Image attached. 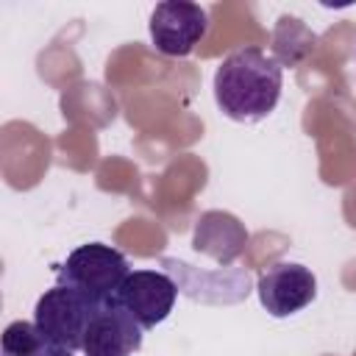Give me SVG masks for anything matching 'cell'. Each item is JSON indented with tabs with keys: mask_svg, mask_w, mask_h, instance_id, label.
<instances>
[{
	"mask_svg": "<svg viewBox=\"0 0 356 356\" xmlns=\"http://www.w3.org/2000/svg\"><path fill=\"white\" fill-rule=\"evenodd\" d=\"M214 103L234 122L264 120L281 97L284 70L261 47H239L214 70Z\"/></svg>",
	"mask_w": 356,
	"mask_h": 356,
	"instance_id": "cell-1",
	"label": "cell"
},
{
	"mask_svg": "<svg viewBox=\"0 0 356 356\" xmlns=\"http://www.w3.org/2000/svg\"><path fill=\"white\" fill-rule=\"evenodd\" d=\"M128 273V259L117 248L103 242H86L78 245L58 267V284L81 292L83 298L100 306L117 298Z\"/></svg>",
	"mask_w": 356,
	"mask_h": 356,
	"instance_id": "cell-2",
	"label": "cell"
},
{
	"mask_svg": "<svg viewBox=\"0 0 356 356\" xmlns=\"http://www.w3.org/2000/svg\"><path fill=\"white\" fill-rule=\"evenodd\" d=\"M95 309L97 303L83 298L81 292L64 284H56L36 300L33 323L50 348L75 353V350H83V339L95 317Z\"/></svg>",
	"mask_w": 356,
	"mask_h": 356,
	"instance_id": "cell-3",
	"label": "cell"
},
{
	"mask_svg": "<svg viewBox=\"0 0 356 356\" xmlns=\"http://www.w3.org/2000/svg\"><path fill=\"white\" fill-rule=\"evenodd\" d=\"M150 42L161 56H189L209 31V14L189 0H164L150 14Z\"/></svg>",
	"mask_w": 356,
	"mask_h": 356,
	"instance_id": "cell-4",
	"label": "cell"
},
{
	"mask_svg": "<svg viewBox=\"0 0 356 356\" xmlns=\"http://www.w3.org/2000/svg\"><path fill=\"white\" fill-rule=\"evenodd\" d=\"M117 300L147 331L170 317L178 300V284L161 270H131L122 281Z\"/></svg>",
	"mask_w": 356,
	"mask_h": 356,
	"instance_id": "cell-5",
	"label": "cell"
},
{
	"mask_svg": "<svg viewBox=\"0 0 356 356\" xmlns=\"http://www.w3.org/2000/svg\"><path fill=\"white\" fill-rule=\"evenodd\" d=\"M256 292L270 317H289L317 298V278L298 261H278L259 275Z\"/></svg>",
	"mask_w": 356,
	"mask_h": 356,
	"instance_id": "cell-6",
	"label": "cell"
},
{
	"mask_svg": "<svg viewBox=\"0 0 356 356\" xmlns=\"http://www.w3.org/2000/svg\"><path fill=\"white\" fill-rule=\"evenodd\" d=\"M142 325L114 298L95 309L89 323L83 353L86 356H134L142 348Z\"/></svg>",
	"mask_w": 356,
	"mask_h": 356,
	"instance_id": "cell-7",
	"label": "cell"
},
{
	"mask_svg": "<svg viewBox=\"0 0 356 356\" xmlns=\"http://www.w3.org/2000/svg\"><path fill=\"white\" fill-rule=\"evenodd\" d=\"M0 348H3V356H39L50 345L44 342V337L39 334V328H36L33 320L31 323L28 320H14L3 331Z\"/></svg>",
	"mask_w": 356,
	"mask_h": 356,
	"instance_id": "cell-8",
	"label": "cell"
},
{
	"mask_svg": "<svg viewBox=\"0 0 356 356\" xmlns=\"http://www.w3.org/2000/svg\"><path fill=\"white\" fill-rule=\"evenodd\" d=\"M39 356H72L70 350H58V348H47L44 353H39Z\"/></svg>",
	"mask_w": 356,
	"mask_h": 356,
	"instance_id": "cell-9",
	"label": "cell"
}]
</instances>
